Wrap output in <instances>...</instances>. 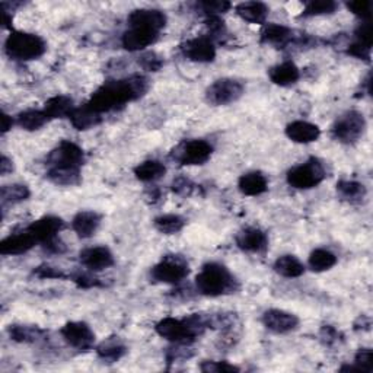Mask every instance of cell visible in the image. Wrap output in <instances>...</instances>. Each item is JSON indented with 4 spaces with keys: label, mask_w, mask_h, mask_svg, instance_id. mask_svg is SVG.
<instances>
[{
    "label": "cell",
    "mask_w": 373,
    "mask_h": 373,
    "mask_svg": "<svg viewBox=\"0 0 373 373\" xmlns=\"http://www.w3.org/2000/svg\"><path fill=\"white\" fill-rule=\"evenodd\" d=\"M319 337H321V341L325 345H334L343 340L341 332L332 325H324L321 328V332H319Z\"/></svg>",
    "instance_id": "obj_46"
},
{
    "label": "cell",
    "mask_w": 373,
    "mask_h": 373,
    "mask_svg": "<svg viewBox=\"0 0 373 373\" xmlns=\"http://www.w3.org/2000/svg\"><path fill=\"white\" fill-rule=\"evenodd\" d=\"M75 110V102L72 98L66 95H56L50 98L46 104L43 111L48 117V119L55 118H66L70 117L72 111Z\"/></svg>",
    "instance_id": "obj_28"
},
{
    "label": "cell",
    "mask_w": 373,
    "mask_h": 373,
    "mask_svg": "<svg viewBox=\"0 0 373 373\" xmlns=\"http://www.w3.org/2000/svg\"><path fill=\"white\" fill-rule=\"evenodd\" d=\"M127 353L126 344L118 337H108L101 341L97 347V354L101 361L106 363H115L123 358Z\"/></svg>",
    "instance_id": "obj_25"
},
{
    "label": "cell",
    "mask_w": 373,
    "mask_h": 373,
    "mask_svg": "<svg viewBox=\"0 0 373 373\" xmlns=\"http://www.w3.org/2000/svg\"><path fill=\"white\" fill-rule=\"evenodd\" d=\"M149 90V81L143 75H133L122 81L106 82L92 93L86 105L98 114L122 108L126 104L142 98Z\"/></svg>",
    "instance_id": "obj_1"
},
{
    "label": "cell",
    "mask_w": 373,
    "mask_h": 373,
    "mask_svg": "<svg viewBox=\"0 0 373 373\" xmlns=\"http://www.w3.org/2000/svg\"><path fill=\"white\" fill-rule=\"evenodd\" d=\"M64 222L57 218V216H44L41 219H38L32 222L26 231H28L38 244H46L51 239H55L59 236L60 231L63 229Z\"/></svg>",
    "instance_id": "obj_15"
},
{
    "label": "cell",
    "mask_w": 373,
    "mask_h": 373,
    "mask_svg": "<svg viewBox=\"0 0 373 373\" xmlns=\"http://www.w3.org/2000/svg\"><path fill=\"white\" fill-rule=\"evenodd\" d=\"M372 34H373V31H372L370 21H362L361 23L357 25V28L354 31L356 41L372 47V38H373Z\"/></svg>",
    "instance_id": "obj_44"
},
{
    "label": "cell",
    "mask_w": 373,
    "mask_h": 373,
    "mask_svg": "<svg viewBox=\"0 0 373 373\" xmlns=\"http://www.w3.org/2000/svg\"><path fill=\"white\" fill-rule=\"evenodd\" d=\"M185 59L194 63H211L216 59V46L210 37H195L181 46Z\"/></svg>",
    "instance_id": "obj_11"
},
{
    "label": "cell",
    "mask_w": 373,
    "mask_h": 373,
    "mask_svg": "<svg viewBox=\"0 0 373 373\" xmlns=\"http://www.w3.org/2000/svg\"><path fill=\"white\" fill-rule=\"evenodd\" d=\"M13 171V162L10 161V159L8 156H2V162H0V174H2L3 177L8 175L9 172Z\"/></svg>",
    "instance_id": "obj_51"
},
{
    "label": "cell",
    "mask_w": 373,
    "mask_h": 373,
    "mask_svg": "<svg viewBox=\"0 0 373 373\" xmlns=\"http://www.w3.org/2000/svg\"><path fill=\"white\" fill-rule=\"evenodd\" d=\"M9 337L12 341L22 343V344H32L39 340H43L46 331L37 325H23V324H13L8 328Z\"/></svg>",
    "instance_id": "obj_27"
},
{
    "label": "cell",
    "mask_w": 373,
    "mask_h": 373,
    "mask_svg": "<svg viewBox=\"0 0 373 373\" xmlns=\"http://www.w3.org/2000/svg\"><path fill=\"white\" fill-rule=\"evenodd\" d=\"M337 193L347 202H361L366 195V186L362 182L353 180H341L337 182Z\"/></svg>",
    "instance_id": "obj_35"
},
{
    "label": "cell",
    "mask_w": 373,
    "mask_h": 373,
    "mask_svg": "<svg viewBox=\"0 0 373 373\" xmlns=\"http://www.w3.org/2000/svg\"><path fill=\"white\" fill-rule=\"evenodd\" d=\"M101 215H98V213L93 210L79 211L72 220V229L79 238L88 239L97 233L101 224Z\"/></svg>",
    "instance_id": "obj_20"
},
{
    "label": "cell",
    "mask_w": 373,
    "mask_h": 373,
    "mask_svg": "<svg viewBox=\"0 0 373 373\" xmlns=\"http://www.w3.org/2000/svg\"><path fill=\"white\" fill-rule=\"evenodd\" d=\"M186 220L180 215H162L153 220V224L157 232L164 235H175L184 229Z\"/></svg>",
    "instance_id": "obj_36"
},
{
    "label": "cell",
    "mask_w": 373,
    "mask_h": 373,
    "mask_svg": "<svg viewBox=\"0 0 373 373\" xmlns=\"http://www.w3.org/2000/svg\"><path fill=\"white\" fill-rule=\"evenodd\" d=\"M194 189H195V185L190 180H186L184 177L177 178L174 180V182H172V191L180 195H190L194 191Z\"/></svg>",
    "instance_id": "obj_48"
},
{
    "label": "cell",
    "mask_w": 373,
    "mask_h": 373,
    "mask_svg": "<svg viewBox=\"0 0 373 373\" xmlns=\"http://www.w3.org/2000/svg\"><path fill=\"white\" fill-rule=\"evenodd\" d=\"M47 178L50 182L61 186H73L82 181L81 169L64 166H50L47 171Z\"/></svg>",
    "instance_id": "obj_29"
},
{
    "label": "cell",
    "mask_w": 373,
    "mask_h": 373,
    "mask_svg": "<svg viewBox=\"0 0 373 373\" xmlns=\"http://www.w3.org/2000/svg\"><path fill=\"white\" fill-rule=\"evenodd\" d=\"M370 51H372V47L369 46H365L362 43H358V41H354L347 48V55L349 56H353L358 60H366L369 61L370 60Z\"/></svg>",
    "instance_id": "obj_47"
},
{
    "label": "cell",
    "mask_w": 373,
    "mask_h": 373,
    "mask_svg": "<svg viewBox=\"0 0 373 373\" xmlns=\"http://www.w3.org/2000/svg\"><path fill=\"white\" fill-rule=\"evenodd\" d=\"M213 155V146L203 140V139H194L182 143L178 152L175 153V159L185 166H198L204 165Z\"/></svg>",
    "instance_id": "obj_9"
},
{
    "label": "cell",
    "mask_w": 373,
    "mask_h": 373,
    "mask_svg": "<svg viewBox=\"0 0 373 373\" xmlns=\"http://www.w3.org/2000/svg\"><path fill=\"white\" fill-rule=\"evenodd\" d=\"M264 327L274 334H289L299 327V318L283 309H269L262 314Z\"/></svg>",
    "instance_id": "obj_12"
},
{
    "label": "cell",
    "mask_w": 373,
    "mask_h": 373,
    "mask_svg": "<svg viewBox=\"0 0 373 373\" xmlns=\"http://www.w3.org/2000/svg\"><path fill=\"white\" fill-rule=\"evenodd\" d=\"M337 264V256L334 252H331L329 249L325 248H316L311 252L308 265L309 269L315 273H323L331 270Z\"/></svg>",
    "instance_id": "obj_33"
},
{
    "label": "cell",
    "mask_w": 373,
    "mask_h": 373,
    "mask_svg": "<svg viewBox=\"0 0 373 373\" xmlns=\"http://www.w3.org/2000/svg\"><path fill=\"white\" fill-rule=\"evenodd\" d=\"M345 8H347L354 17L361 18L362 21H370L372 2H369V0H356V2H347L345 3Z\"/></svg>",
    "instance_id": "obj_41"
},
{
    "label": "cell",
    "mask_w": 373,
    "mask_h": 373,
    "mask_svg": "<svg viewBox=\"0 0 373 373\" xmlns=\"http://www.w3.org/2000/svg\"><path fill=\"white\" fill-rule=\"evenodd\" d=\"M285 133L287 139L299 144H309L321 137V128L314 123L303 122V119H296V122L289 123L285 128Z\"/></svg>",
    "instance_id": "obj_18"
},
{
    "label": "cell",
    "mask_w": 373,
    "mask_h": 373,
    "mask_svg": "<svg viewBox=\"0 0 373 373\" xmlns=\"http://www.w3.org/2000/svg\"><path fill=\"white\" fill-rule=\"evenodd\" d=\"M43 247H44V249L47 252H50V254H63V252L66 251V245H64V242L61 241L59 236L55 238V239H51V241H48V242H46Z\"/></svg>",
    "instance_id": "obj_50"
},
{
    "label": "cell",
    "mask_w": 373,
    "mask_h": 373,
    "mask_svg": "<svg viewBox=\"0 0 373 373\" xmlns=\"http://www.w3.org/2000/svg\"><path fill=\"white\" fill-rule=\"evenodd\" d=\"M200 370L206 373H210V372L211 373H233V372H239L241 369L224 361H220V362L204 361L202 365H200Z\"/></svg>",
    "instance_id": "obj_42"
},
{
    "label": "cell",
    "mask_w": 373,
    "mask_h": 373,
    "mask_svg": "<svg viewBox=\"0 0 373 373\" xmlns=\"http://www.w3.org/2000/svg\"><path fill=\"white\" fill-rule=\"evenodd\" d=\"M38 278H66V273L61 271V269L52 267L50 264H43L37 267L32 273Z\"/></svg>",
    "instance_id": "obj_45"
},
{
    "label": "cell",
    "mask_w": 373,
    "mask_h": 373,
    "mask_svg": "<svg viewBox=\"0 0 373 373\" xmlns=\"http://www.w3.org/2000/svg\"><path fill=\"white\" fill-rule=\"evenodd\" d=\"M47 122L48 117L43 110H25L17 115V124L26 131L39 130Z\"/></svg>",
    "instance_id": "obj_34"
},
{
    "label": "cell",
    "mask_w": 373,
    "mask_h": 373,
    "mask_svg": "<svg viewBox=\"0 0 373 373\" xmlns=\"http://www.w3.org/2000/svg\"><path fill=\"white\" fill-rule=\"evenodd\" d=\"M244 84L236 81V79H218L206 89V101L216 106L229 105L241 98L244 95Z\"/></svg>",
    "instance_id": "obj_7"
},
{
    "label": "cell",
    "mask_w": 373,
    "mask_h": 373,
    "mask_svg": "<svg viewBox=\"0 0 373 373\" xmlns=\"http://www.w3.org/2000/svg\"><path fill=\"white\" fill-rule=\"evenodd\" d=\"M261 43L274 47H286L293 43V31L280 23H265L261 31Z\"/></svg>",
    "instance_id": "obj_23"
},
{
    "label": "cell",
    "mask_w": 373,
    "mask_h": 373,
    "mask_svg": "<svg viewBox=\"0 0 373 373\" xmlns=\"http://www.w3.org/2000/svg\"><path fill=\"white\" fill-rule=\"evenodd\" d=\"M340 370L370 373L373 370V352L370 349H361L354 356L353 365H345Z\"/></svg>",
    "instance_id": "obj_38"
},
{
    "label": "cell",
    "mask_w": 373,
    "mask_h": 373,
    "mask_svg": "<svg viewBox=\"0 0 373 373\" xmlns=\"http://www.w3.org/2000/svg\"><path fill=\"white\" fill-rule=\"evenodd\" d=\"M327 177L323 162L316 157H311L308 161L293 166L289 169L286 180L287 184L296 190H311L321 184Z\"/></svg>",
    "instance_id": "obj_4"
},
{
    "label": "cell",
    "mask_w": 373,
    "mask_h": 373,
    "mask_svg": "<svg viewBox=\"0 0 373 373\" xmlns=\"http://www.w3.org/2000/svg\"><path fill=\"white\" fill-rule=\"evenodd\" d=\"M159 34L161 32L142 28V26H130L122 37V44L128 51H140L155 44L157 41Z\"/></svg>",
    "instance_id": "obj_17"
},
{
    "label": "cell",
    "mask_w": 373,
    "mask_h": 373,
    "mask_svg": "<svg viewBox=\"0 0 373 373\" xmlns=\"http://www.w3.org/2000/svg\"><path fill=\"white\" fill-rule=\"evenodd\" d=\"M166 174V168L156 159H149L135 168V175L142 182H155Z\"/></svg>",
    "instance_id": "obj_31"
},
{
    "label": "cell",
    "mask_w": 373,
    "mask_h": 373,
    "mask_svg": "<svg viewBox=\"0 0 373 373\" xmlns=\"http://www.w3.org/2000/svg\"><path fill=\"white\" fill-rule=\"evenodd\" d=\"M236 15L249 23H265L269 18L270 8L262 2H242L235 8Z\"/></svg>",
    "instance_id": "obj_24"
},
{
    "label": "cell",
    "mask_w": 373,
    "mask_h": 373,
    "mask_svg": "<svg viewBox=\"0 0 373 373\" xmlns=\"http://www.w3.org/2000/svg\"><path fill=\"white\" fill-rule=\"evenodd\" d=\"M166 15L159 9H136L128 15L130 26H142V28L161 32L166 25Z\"/></svg>",
    "instance_id": "obj_16"
},
{
    "label": "cell",
    "mask_w": 373,
    "mask_h": 373,
    "mask_svg": "<svg viewBox=\"0 0 373 373\" xmlns=\"http://www.w3.org/2000/svg\"><path fill=\"white\" fill-rule=\"evenodd\" d=\"M236 245L249 254H262L269 249V238L260 228L249 226L236 235Z\"/></svg>",
    "instance_id": "obj_14"
},
{
    "label": "cell",
    "mask_w": 373,
    "mask_h": 373,
    "mask_svg": "<svg viewBox=\"0 0 373 373\" xmlns=\"http://www.w3.org/2000/svg\"><path fill=\"white\" fill-rule=\"evenodd\" d=\"M69 119L76 130L85 131V130H90L93 127H97L98 124H101L102 117H101V114L92 111L89 106L85 104L84 106H75V110L72 111Z\"/></svg>",
    "instance_id": "obj_26"
},
{
    "label": "cell",
    "mask_w": 373,
    "mask_h": 373,
    "mask_svg": "<svg viewBox=\"0 0 373 373\" xmlns=\"http://www.w3.org/2000/svg\"><path fill=\"white\" fill-rule=\"evenodd\" d=\"M79 260L85 269L97 273L110 269L114 265L115 260L110 248L106 247H90L84 251H81L79 254Z\"/></svg>",
    "instance_id": "obj_13"
},
{
    "label": "cell",
    "mask_w": 373,
    "mask_h": 373,
    "mask_svg": "<svg viewBox=\"0 0 373 373\" xmlns=\"http://www.w3.org/2000/svg\"><path fill=\"white\" fill-rule=\"evenodd\" d=\"M274 271L286 278H298L305 273V265L298 257L286 254L276 260Z\"/></svg>",
    "instance_id": "obj_30"
},
{
    "label": "cell",
    "mask_w": 373,
    "mask_h": 373,
    "mask_svg": "<svg viewBox=\"0 0 373 373\" xmlns=\"http://www.w3.org/2000/svg\"><path fill=\"white\" fill-rule=\"evenodd\" d=\"M60 334L70 347L81 352L92 349L93 344H95V332L92 331L86 323L82 321H72L63 325Z\"/></svg>",
    "instance_id": "obj_10"
},
{
    "label": "cell",
    "mask_w": 373,
    "mask_h": 373,
    "mask_svg": "<svg viewBox=\"0 0 373 373\" xmlns=\"http://www.w3.org/2000/svg\"><path fill=\"white\" fill-rule=\"evenodd\" d=\"M47 164L50 166H64V168H79L85 164V152L70 140H63L52 149L47 156Z\"/></svg>",
    "instance_id": "obj_8"
},
{
    "label": "cell",
    "mask_w": 373,
    "mask_h": 373,
    "mask_svg": "<svg viewBox=\"0 0 373 373\" xmlns=\"http://www.w3.org/2000/svg\"><path fill=\"white\" fill-rule=\"evenodd\" d=\"M206 25L207 28L210 30L211 34H216V35H220L224 32V22L222 21L220 17H207L206 18Z\"/></svg>",
    "instance_id": "obj_49"
},
{
    "label": "cell",
    "mask_w": 373,
    "mask_h": 373,
    "mask_svg": "<svg viewBox=\"0 0 373 373\" xmlns=\"http://www.w3.org/2000/svg\"><path fill=\"white\" fill-rule=\"evenodd\" d=\"M31 195V191L28 185L25 184H9L3 185L0 190V202H2V207L6 206H15L18 203L25 202Z\"/></svg>",
    "instance_id": "obj_32"
},
{
    "label": "cell",
    "mask_w": 373,
    "mask_h": 373,
    "mask_svg": "<svg viewBox=\"0 0 373 373\" xmlns=\"http://www.w3.org/2000/svg\"><path fill=\"white\" fill-rule=\"evenodd\" d=\"M139 64H140V68L144 70L157 72V70L162 69L164 59L159 55H156L155 51H146L140 56Z\"/></svg>",
    "instance_id": "obj_40"
},
{
    "label": "cell",
    "mask_w": 373,
    "mask_h": 373,
    "mask_svg": "<svg viewBox=\"0 0 373 373\" xmlns=\"http://www.w3.org/2000/svg\"><path fill=\"white\" fill-rule=\"evenodd\" d=\"M35 244V238L28 232H19V233H13L2 239L0 242V254L2 256H22L26 254V252L31 251Z\"/></svg>",
    "instance_id": "obj_19"
},
{
    "label": "cell",
    "mask_w": 373,
    "mask_h": 373,
    "mask_svg": "<svg viewBox=\"0 0 373 373\" xmlns=\"http://www.w3.org/2000/svg\"><path fill=\"white\" fill-rule=\"evenodd\" d=\"M195 287L200 295L219 298L236 290V278L220 262H207L195 277Z\"/></svg>",
    "instance_id": "obj_2"
},
{
    "label": "cell",
    "mask_w": 373,
    "mask_h": 373,
    "mask_svg": "<svg viewBox=\"0 0 373 373\" xmlns=\"http://www.w3.org/2000/svg\"><path fill=\"white\" fill-rule=\"evenodd\" d=\"M366 128L365 115L358 111H347L340 115L332 126V137L344 144L356 143L363 136Z\"/></svg>",
    "instance_id": "obj_6"
},
{
    "label": "cell",
    "mask_w": 373,
    "mask_h": 373,
    "mask_svg": "<svg viewBox=\"0 0 373 373\" xmlns=\"http://www.w3.org/2000/svg\"><path fill=\"white\" fill-rule=\"evenodd\" d=\"M73 282L82 289H92V287H99L102 286L101 280L93 276V271L88 270V271H77L72 276Z\"/></svg>",
    "instance_id": "obj_43"
},
{
    "label": "cell",
    "mask_w": 373,
    "mask_h": 373,
    "mask_svg": "<svg viewBox=\"0 0 373 373\" xmlns=\"http://www.w3.org/2000/svg\"><path fill=\"white\" fill-rule=\"evenodd\" d=\"M47 51L44 39L31 32L12 31L5 41V52L8 57L17 61H30L41 57Z\"/></svg>",
    "instance_id": "obj_3"
},
{
    "label": "cell",
    "mask_w": 373,
    "mask_h": 373,
    "mask_svg": "<svg viewBox=\"0 0 373 373\" xmlns=\"http://www.w3.org/2000/svg\"><path fill=\"white\" fill-rule=\"evenodd\" d=\"M338 5L334 0H312L308 2L303 8L302 17L303 18H312V17H323V15H331L337 10Z\"/></svg>",
    "instance_id": "obj_37"
},
{
    "label": "cell",
    "mask_w": 373,
    "mask_h": 373,
    "mask_svg": "<svg viewBox=\"0 0 373 373\" xmlns=\"http://www.w3.org/2000/svg\"><path fill=\"white\" fill-rule=\"evenodd\" d=\"M190 273L189 262L180 256H166L151 270V277L157 283L180 285Z\"/></svg>",
    "instance_id": "obj_5"
},
{
    "label": "cell",
    "mask_w": 373,
    "mask_h": 373,
    "mask_svg": "<svg viewBox=\"0 0 373 373\" xmlns=\"http://www.w3.org/2000/svg\"><path fill=\"white\" fill-rule=\"evenodd\" d=\"M238 189L244 195L257 197L269 190V180L260 171H249L239 177Z\"/></svg>",
    "instance_id": "obj_21"
},
{
    "label": "cell",
    "mask_w": 373,
    "mask_h": 373,
    "mask_svg": "<svg viewBox=\"0 0 373 373\" xmlns=\"http://www.w3.org/2000/svg\"><path fill=\"white\" fill-rule=\"evenodd\" d=\"M197 8L202 9L206 13V17H220L228 12L232 5L226 0H204V2L197 3Z\"/></svg>",
    "instance_id": "obj_39"
},
{
    "label": "cell",
    "mask_w": 373,
    "mask_h": 373,
    "mask_svg": "<svg viewBox=\"0 0 373 373\" xmlns=\"http://www.w3.org/2000/svg\"><path fill=\"white\" fill-rule=\"evenodd\" d=\"M269 77L274 85L287 88L298 84L300 79V70L293 61H283L273 66L269 70Z\"/></svg>",
    "instance_id": "obj_22"
},
{
    "label": "cell",
    "mask_w": 373,
    "mask_h": 373,
    "mask_svg": "<svg viewBox=\"0 0 373 373\" xmlns=\"http://www.w3.org/2000/svg\"><path fill=\"white\" fill-rule=\"evenodd\" d=\"M13 124H15L13 118L9 114L3 113L2 114V135H6V133L13 127Z\"/></svg>",
    "instance_id": "obj_52"
}]
</instances>
